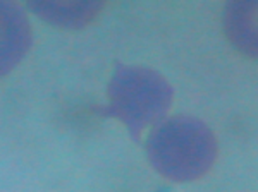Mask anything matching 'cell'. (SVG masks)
<instances>
[{
  "label": "cell",
  "instance_id": "cell-1",
  "mask_svg": "<svg viewBox=\"0 0 258 192\" xmlns=\"http://www.w3.org/2000/svg\"><path fill=\"white\" fill-rule=\"evenodd\" d=\"M217 139L212 129L191 115H174L153 127L147 156L162 177L172 182L198 180L217 160Z\"/></svg>",
  "mask_w": 258,
  "mask_h": 192
},
{
  "label": "cell",
  "instance_id": "cell-2",
  "mask_svg": "<svg viewBox=\"0 0 258 192\" xmlns=\"http://www.w3.org/2000/svg\"><path fill=\"white\" fill-rule=\"evenodd\" d=\"M109 105L103 114L120 120L138 143L143 131L165 119L174 100L170 82L145 65L117 64L107 87Z\"/></svg>",
  "mask_w": 258,
  "mask_h": 192
},
{
  "label": "cell",
  "instance_id": "cell-3",
  "mask_svg": "<svg viewBox=\"0 0 258 192\" xmlns=\"http://www.w3.org/2000/svg\"><path fill=\"white\" fill-rule=\"evenodd\" d=\"M31 41V26L24 11L11 2H0V77L18 67Z\"/></svg>",
  "mask_w": 258,
  "mask_h": 192
},
{
  "label": "cell",
  "instance_id": "cell-4",
  "mask_svg": "<svg viewBox=\"0 0 258 192\" xmlns=\"http://www.w3.org/2000/svg\"><path fill=\"white\" fill-rule=\"evenodd\" d=\"M31 12L40 19L47 21L53 26L66 29H81L97 19L103 9V2L86 0V2H48L35 0L28 4Z\"/></svg>",
  "mask_w": 258,
  "mask_h": 192
},
{
  "label": "cell",
  "instance_id": "cell-5",
  "mask_svg": "<svg viewBox=\"0 0 258 192\" xmlns=\"http://www.w3.org/2000/svg\"><path fill=\"white\" fill-rule=\"evenodd\" d=\"M224 28L227 38L243 55L249 58L256 57V2L253 0L229 2L224 9Z\"/></svg>",
  "mask_w": 258,
  "mask_h": 192
}]
</instances>
